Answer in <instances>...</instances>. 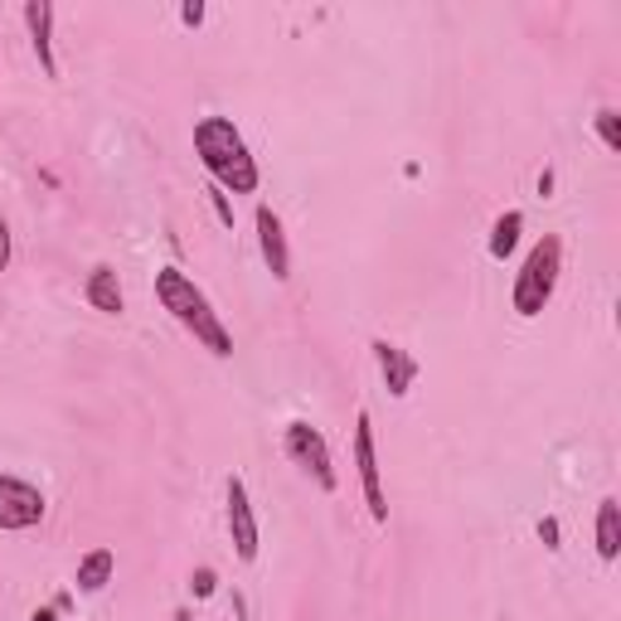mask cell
<instances>
[{
    "label": "cell",
    "instance_id": "8fae6325",
    "mask_svg": "<svg viewBox=\"0 0 621 621\" xmlns=\"http://www.w3.org/2000/svg\"><path fill=\"white\" fill-rule=\"evenodd\" d=\"M83 297H88V307H97L103 315H122V282H117V267L112 263H97L88 272V287H83Z\"/></svg>",
    "mask_w": 621,
    "mask_h": 621
},
{
    "label": "cell",
    "instance_id": "277c9868",
    "mask_svg": "<svg viewBox=\"0 0 621 621\" xmlns=\"http://www.w3.org/2000/svg\"><path fill=\"white\" fill-rule=\"evenodd\" d=\"M282 446H287L291 466H301V471L311 476L315 486L325 490V495H335L341 490V476H335V462H331V446H325L321 428H311V422H287V432H282Z\"/></svg>",
    "mask_w": 621,
    "mask_h": 621
},
{
    "label": "cell",
    "instance_id": "e0dca14e",
    "mask_svg": "<svg viewBox=\"0 0 621 621\" xmlns=\"http://www.w3.org/2000/svg\"><path fill=\"white\" fill-rule=\"evenodd\" d=\"M210 204H214V214H219V224L234 228V204H228V194L219 190V184H210Z\"/></svg>",
    "mask_w": 621,
    "mask_h": 621
},
{
    "label": "cell",
    "instance_id": "7402d4cb",
    "mask_svg": "<svg viewBox=\"0 0 621 621\" xmlns=\"http://www.w3.org/2000/svg\"><path fill=\"white\" fill-rule=\"evenodd\" d=\"M29 621H63V617L53 612V607H45V612H35V617H29Z\"/></svg>",
    "mask_w": 621,
    "mask_h": 621
},
{
    "label": "cell",
    "instance_id": "5bb4252c",
    "mask_svg": "<svg viewBox=\"0 0 621 621\" xmlns=\"http://www.w3.org/2000/svg\"><path fill=\"white\" fill-rule=\"evenodd\" d=\"M520 234H525V214L505 210L495 224H490V258H495V263H505V258L520 248Z\"/></svg>",
    "mask_w": 621,
    "mask_h": 621
},
{
    "label": "cell",
    "instance_id": "9c48e42d",
    "mask_svg": "<svg viewBox=\"0 0 621 621\" xmlns=\"http://www.w3.org/2000/svg\"><path fill=\"white\" fill-rule=\"evenodd\" d=\"M258 248H263V263L277 282L291 277V253H287V234H282V219L272 204H258Z\"/></svg>",
    "mask_w": 621,
    "mask_h": 621
},
{
    "label": "cell",
    "instance_id": "5b68a950",
    "mask_svg": "<svg viewBox=\"0 0 621 621\" xmlns=\"http://www.w3.org/2000/svg\"><path fill=\"white\" fill-rule=\"evenodd\" d=\"M355 466H359V490H365L369 520L389 525V495H384V481H379V452H374V422H369V413L355 418Z\"/></svg>",
    "mask_w": 621,
    "mask_h": 621
},
{
    "label": "cell",
    "instance_id": "3957f363",
    "mask_svg": "<svg viewBox=\"0 0 621 621\" xmlns=\"http://www.w3.org/2000/svg\"><path fill=\"white\" fill-rule=\"evenodd\" d=\"M559 272H563V238L544 234L539 243L525 253V263L515 272V287H510V311L534 321V315L549 311L553 291H559Z\"/></svg>",
    "mask_w": 621,
    "mask_h": 621
},
{
    "label": "cell",
    "instance_id": "4fadbf2b",
    "mask_svg": "<svg viewBox=\"0 0 621 621\" xmlns=\"http://www.w3.org/2000/svg\"><path fill=\"white\" fill-rule=\"evenodd\" d=\"M617 553H621V505H617V495H607L597 505V559L617 563Z\"/></svg>",
    "mask_w": 621,
    "mask_h": 621
},
{
    "label": "cell",
    "instance_id": "9a60e30c",
    "mask_svg": "<svg viewBox=\"0 0 621 621\" xmlns=\"http://www.w3.org/2000/svg\"><path fill=\"white\" fill-rule=\"evenodd\" d=\"M593 127H597V136H602L607 151H621V112H617V107H597Z\"/></svg>",
    "mask_w": 621,
    "mask_h": 621
},
{
    "label": "cell",
    "instance_id": "30bf717a",
    "mask_svg": "<svg viewBox=\"0 0 621 621\" xmlns=\"http://www.w3.org/2000/svg\"><path fill=\"white\" fill-rule=\"evenodd\" d=\"M25 29H29V49H35L45 79H59V59H53V5L49 0H29L25 5Z\"/></svg>",
    "mask_w": 621,
    "mask_h": 621
},
{
    "label": "cell",
    "instance_id": "d6986e66",
    "mask_svg": "<svg viewBox=\"0 0 621 621\" xmlns=\"http://www.w3.org/2000/svg\"><path fill=\"white\" fill-rule=\"evenodd\" d=\"M10 258H15V238H10V224H5V214H0V272L10 267Z\"/></svg>",
    "mask_w": 621,
    "mask_h": 621
},
{
    "label": "cell",
    "instance_id": "603a6c76",
    "mask_svg": "<svg viewBox=\"0 0 621 621\" xmlns=\"http://www.w3.org/2000/svg\"><path fill=\"white\" fill-rule=\"evenodd\" d=\"M176 621H190V612H184V607H180V612H176Z\"/></svg>",
    "mask_w": 621,
    "mask_h": 621
},
{
    "label": "cell",
    "instance_id": "7c38bea8",
    "mask_svg": "<svg viewBox=\"0 0 621 621\" xmlns=\"http://www.w3.org/2000/svg\"><path fill=\"white\" fill-rule=\"evenodd\" d=\"M112 573H117V553L112 549H93V553H83V559H79L73 587H79L83 597H97L107 583H112Z\"/></svg>",
    "mask_w": 621,
    "mask_h": 621
},
{
    "label": "cell",
    "instance_id": "ba28073f",
    "mask_svg": "<svg viewBox=\"0 0 621 621\" xmlns=\"http://www.w3.org/2000/svg\"><path fill=\"white\" fill-rule=\"evenodd\" d=\"M369 350H374V365H379V379H384L389 398H408L413 379H418V359H413L408 350H398L394 341H384V335H379Z\"/></svg>",
    "mask_w": 621,
    "mask_h": 621
},
{
    "label": "cell",
    "instance_id": "6da1fadb",
    "mask_svg": "<svg viewBox=\"0 0 621 621\" xmlns=\"http://www.w3.org/2000/svg\"><path fill=\"white\" fill-rule=\"evenodd\" d=\"M194 156L210 170V180L228 194H253L258 190V160L248 151L243 132H238L228 117H200L194 122Z\"/></svg>",
    "mask_w": 621,
    "mask_h": 621
},
{
    "label": "cell",
    "instance_id": "7a4b0ae2",
    "mask_svg": "<svg viewBox=\"0 0 621 621\" xmlns=\"http://www.w3.org/2000/svg\"><path fill=\"white\" fill-rule=\"evenodd\" d=\"M156 301H160V307H166L170 315H176V321H180L184 331H190L214 359H228V355H234V335L224 331L219 311L210 307V297H204V291L194 287V277H184L180 267H160V272H156Z\"/></svg>",
    "mask_w": 621,
    "mask_h": 621
},
{
    "label": "cell",
    "instance_id": "2e32d148",
    "mask_svg": "<svg viewBox=\"0 0 621 621\" xmlns=\"http://www.w3.org/2000/svg\"><path fill=\"white\" fill-rule=\"evenodd\" d=\"M214 587H219L214 569H194V573H190V593H194V597H214Z\"/></svg>",
    "mask_w": 621,
    "mask_h": 621
},
{
    "label": "cell",
    "instance_id": "ac0fdd59",
    "mask_svg": "<svg viewBox=\"0 0 621 621\" xmlns=\"http://www.w3.org/2000/svg\"><path fill=\"white\" fill-rule=\"evenodd\" d=\"M539 539H544V549H553V553L563 549V544H559V539H563V529H559V520H553V515H544V520H539Z\"/></svg>",
    "mask_w": 621,
    "mask_h": 621
},
{
    "label": "cell",
    "instance_id": "44dd1931",
    "mask_svg": "<svg viewBox=\"0 0 621 621\" xmlns=\"http://www.w3.org/2000/svg\"><path fill=\"white\" fill-rule=\"evenodd\" d=\"M539 194H544V200L553 194V166H544V176H539Z\"/></svg>",
    "mask_w": 621,
    "mask_h": 621
},
{
    "label": "cell",
    "instance_id": "ffe728a7",
    "mask_svg": "<svg viewBox=\"0 0 621 621\" xmlns=\"http://www.w3.org/2000/svg\"><path fill=\"white\" fill-rule=\"evenodd\" d=\"M180 20H184V25H204V5H200V0H184V5H180Z\"/></svg>",
    "mask_w": 621,
    "mask_h": 621
},
{
    "label": "cell",
    "instance_id": "8992f818",
    "mask_svg": "<svg viewBox=\"0 0 621 621\" xmlns=\"http://www.w3.org/2000/svg\"><path fill=\"white\" fill-rule=\"evenodd\" d=\"M45 490L20 481V476H0V529L15 534V529H35L45 520Z\"/></svg>",
    "mask_w": 621,
    "mask_h": 621
},
{
    "label": "cell",
    "instance_id": "52a82bcc",
    "mask_svg": "<svg viewBox=\"0 0 621 621\" xmlns=\"http://www.w3.org/2000/svg\"><path fill=\"white\" fill-rule=\"evenodd\" d=\"M228 534H234V553L243 563L258 559V515L253 500H248V486L238 476H228Z\"/></svg>",
    "mask_w": 621,
    "mask_h": 621
}]
</instances>
